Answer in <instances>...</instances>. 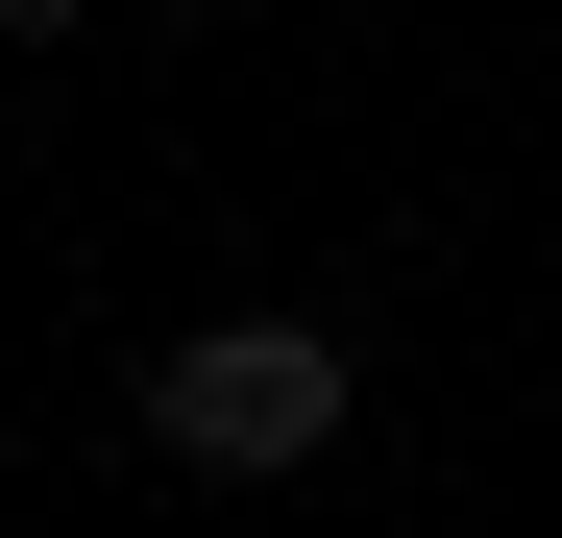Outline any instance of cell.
Returning a JSON list of instances; mask_svg holds the SVG:
<instances>
[{
	"label": "cell",
	"instance_id": "6da1fadb",
	"mask_svg": "<svg viewBox=\"0 0 562 538\" xmlns=\"http://www.w3.org/2000/svg\"><path fill=\"white\" fill-rule=\"evenodd\" d=\"M342 416H367V343L294 318V294L147 343V466H196V490H294V466H342Z\"/></svg>",
	"mask_w": 562,
	"mask_h": 538
},
{
	"label": "cell",
	"instance_id": "7a4b0ae2",
	"mask_svg": "<svg viewBox=\"0 0 562 538\" xmlns=\"http://www.w3.org/2000/svg\"><path fill=\"white\" fill-rule=\"evenodd\" d=\"M74 25H99V0H0V49H74Z\"/></svg>",
	"mask_w": 562,
	"mask_h": 538
},
{
	"label": "cell",
	"instance_id": "3957f363",
	"mask_svg": "<svg viewBox=\"0 0 562 538\" xmlns=\"http://www.w3.org/2000/svg\"><path fill=\"white\" fill-rule=\"evenodd\" d=\"M123 25H221V0H123Z\"/></svg>",
	"mask_w": 562,
	"mask_h": 538
}]
</instances>
